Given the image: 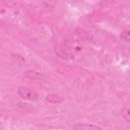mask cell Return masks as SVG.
Wrapping results in <instances>:
<instances>
[{"label":"cell","mask_w":130,"mask_h":130,"mask_svg":"<svg viewBox=\"0 0 130 130\" xmlns=\"http://www.w3.org/2000/svg\"><path fill=\"white\" fill-rule=\"evenodd\" d=\"M18 95L24 100L35 101L38 99V93L35 90L26 86H20L18 89Z\"/></svg>","instance_id":"cell-1"},{"label":"cell","mask_w":130,"mask_h":130,"mask_svg":"<svg viewBox=\"0 0 130 130\" xmlns=\"http://www.w3.org/2000/svg\"><path fill=\"white\" fill-rule=\"evenodd\" d=\"M75 33L83 41H91L93 39L92 35L89 32L80 27H77L76 28Z\"/></svg>","instance_id":"cell-2"},{"label":"cell","mask_w":130,"mask_h":130,"mask_svg":"<svg viewBox=\"0 0 130 130\" xmlns=\"http://www.w3.org/2000/svg\"><path fill=\"white\" fill-rule=\"evenodd\" d=\"M73 128L79 130H94L102 129L97 125L85 123H78L73 126Z\"/></svg>","instance_id":"cell-3"},{"label":"cell","mask_w":130,"mask_h":130,"mask_svg":"<svg viewBox=\"0 0 130 130\" xmlns=\"http://www.w3.org/2000/svg\"><path fill=\"white\" fill-rule=\"evenodd\" d=\"M65 44L67 47L70 49L75 51H80L82 49V44L77 40L68 39L66 40Z\"/></svg>","instance_id":"cell-4"},{"label":"cell","mask_w":130,"mask_h":130,"mask_svg":"<svg viewBox=\"0 0 130 130\" xmlns=\"http://www.w3.org/2000/svg\"><path fill=\"white\" fill-rule=\"evenodd\" d=\"M46 99L48 102L51 103H58L61 102L64 98L57 94L50 93L46 95Z\"/></svg>","instance_id":"cell-5"},{"label":"cell","mask_w":130,"mask_h":130,"mask_svg":"<svg viewBox=\"0 0 130 130\" xmlns=\"http://www.w3.org/2000/svg\"><path fill=\"white\" fill-rule=\"evenodd\" d=\"M56 52V54L58 55H59L60 57L66 59L71 60L74 59V55L72 53L69 52L67 50L61 49V50H57Z\"/></svg>","instance_id":"cell-6"},{"label":"cell","mask_w":130,"mask_h":130,"mask_svg":"<svg viewBox=\"0 0 130 130\" xmlns=\"http://www.w3.org/2000/svg\"><path fill=\"white\" fill-rule=\"evenodd\" d=\"M119 37L121 40L125 42H129V31L124 30L122 31L120 33Z\"/></svg>","instance_id":"cell-7"},{"label":"cell","mask_w":130,"mask_h":130,"mask_svg":"<svg viewBox=\"0 0 130 130\" xmlns=\"http://www.w3.org/2000/svg\"><path fill=\"white\" fill-rule=\"evenodd\" d=\"M121 115L128 122H129V110L128 107H125L122 110Z\"/></svg>","instance_id":"cell-8"}]
</instances>
